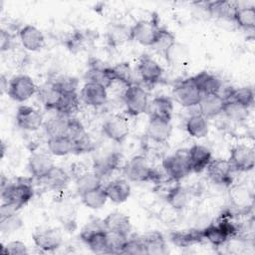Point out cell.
Here are the masks:
<instances>
[{
	"instance_id": "cell-25",
	"label": "cell",
	"mask_w": 255,
	"mask_h": 255,
	"mask_svg": "<svg viewBox=\"0 0 255 255\" xmlns=\"http://www.w3.org/2000/svg\"><path fill=\"white\" fill-rule=\"evenodd\" d=\"M37 93L39 100L47 110L56 111L63 95L51 80L39 87Z\"/></svg>"
},
{
	"instance_id": "cell-43",
	"label": "cell",
	"mask_w": 255,
	"mask_h": 255,
	"mask_svg": "<svg viewBox=\"0 0 255 255\" xmlns=\"http://www.w3.org/2000/svg\"><path fill=\"white\" fill-rule=\"evenodd\" d=\"M239 27L244 30H254L255 28V9L253 6L238 8L234 15V20Z\"/></svg>"
},
{
	"instance_id": "cell-40",
	"label": "cell",
	"mask_w": 255,
	"mask_h": 255,
	"mask_svg": "<svg viewBox=\"0 0 255 255\" xmlns=\"http://www.w3.org/2000/svg\"><path fill=\"white\" fill-rule=\"evenodd\" d=\"M81 199H82V202L87 207L91 209H100L106 204L108 200V196H107L105 187L101 185L97 188H94L82 193Z\"/></svg>"
},
{
	"instance_id": "cell-20",
	"label": "cell",
	"mask_w": 255,
	"mask_h": 255,
	"mask_svg": "<svg viewBox=\"0 0 255 255\" xmlns=\"http://www.w3.org/2000/svg\"><path fill=\"white\" fill-rule=\"evenodd\" d=\"M103 222L107 231L121 234L127 237L129 236L131 224L128 215L119 211H115L108 214L107 217L103 219Z\"/></svg>"
},
{
	"instance_id": "cell-54",
	"label": "cell",
	"mask_w": 255,
	"mask_h": 255,
	"mask_svg": "<svg viewBox=\"0 0 255 255\" xmlns=\"http://www.w3.org/2000/svg\"><path fill=\"white\" fill-rule=\"evenodd\" d=\"M13 45V38L10 33L4 29L0 31V48L2 52L8 51L12 48Z\"/></svg>"
},
{
	"instance_id": "cell-53",
	"label": "cell",
	"mask_w": 255,
	"mask_h": 255,
	"mask_svg": "<svg viewBox=\"0 0 255 255\" xmlns=\"http://www.w3.org/2000/svg\"><path fill=\"white\" fill-rule=\"evenodd\" d=\"M247 110L237 104L226 102L224 113L232 120H243L247 115Z\"/></svg>"
},
{
	"instance_id": "cell-8",
	"label": "cell",
	"mask_w": 255,
	"mask_h": 255,
	"mask_svg": "<svg viewBox=\"0 0 255 255\" xmlns=\"http://www.w3.org/2000/svg\"><path fill=\"white\" fill-rule=\"evenodd\" d=\"M230 162L233 170L246 172L252 170L255 165V152L253 147L245 144H237L230 150Z\"/></svg>"
},
{
	"instance_id": "cell-50",
	"label": "cell",
	"mask_w": 255,
	"mask_h": 255,
	"mask_svg": "<svg viewBox=\"0 0 255 255\" xmlns=\"http://www.w3.org/2000/svg\"><path fill=\"white\" fill-rule=\"evenodd\" d=\"M73 145H74V149H73V153L76 154H81V153H85V152H90L94 149V143L91 139V137L89 136L88 133L82 135L81 137L73 140Z\"/></svg>"
},
{
	"instance_id": "cell-18",
	"label": "cell",
	"mask_w": 255,
	"mask_h": 255,
	"mask_svg": "<svg viewBox=\"0 0 255 255\" xmlns=\"http://www.w3.org/2000/svg\"><path fill=\"white\" fill-rule=\"evenodd\" d=\"M172 131V126L170 121L158 119V118H149L146 134L148 138L157 143L165 142Z\"/></svg>"
},
{
	"instance_id": "cell-7",
	"label": "cell",
	"mask_w": 255,
	"mask_h": 255,
	"mask_svg": "<svg viewBox=\"0 0 255 255\" xmlns=\"http://www.w3.org/2000/svg\"><path fill=\"white\" fill-rule=\"evenodd\" d=\"M160 29L161 27L152 20H139L130 26L131 40L142 46L151 47L154 44Z\"/></svg>"
},
{
	"instance_id": "cell-56",
	"label": "cell",
	"mask_w": 255,
	"mask_h": 255,
	"mask_svg": "<svg viewBox=\"0 0 255 255\" xmlns=\"http://www.w3.org/2000/svg\"><path fill=\"white\" fill-rule=\"evenodd\" d=\"M4 152H5V146H4V142H2V157L4 156Z\"/></svg>"
},
{
	"instance_id": "cell-16",
	"label": "cell",
	"mask_w": 255,
	"mask_h": 255,
	"mask_svg": "<svg viewBox=\"0 0 255 255\" xmlns=\"http://www.w3.org/2000/svg\"><path fill=\"white\" fill-rule=\"evenodd\" d=\"M81 99L91 107H101L108 99L107 88L92 82H87L81 90Z\"/></svg>"
},
{
	"instance_id": "cell-38",
	"label": "cell",
	"mask_w": 255,
	"mask_h": 255,
	"mask_svg": "<svg viewBox=\"0 0 255 255\" xmlns=\"http://www.w3.org/2000/svg\"><path fill=\"white\" fill-rule=\"evenodd\" d=\"M185 127L188 134L195 138H202L206 136L209 131L208 122L206 118H204L200 114H196L189 117Z\"/></svg>"
},
{
	"instance_id": "cell-22",
	"label": "cell",
	"mask_w": 255,
	"mask_h": 255,
	"mask_svg": "<svg viewBox=\"0 0 255 255\" xmlns=\"http://www.w3.org/2000/svg\"><path fill=\"white\" fill-rule=\"evenodd\" d=\"M22 219L16 213V209L2 203L0 207V230L3 234L17 231L22 226Z\"/></svg>"
},
{
	"instance_id": "cell-37",
	"label": "cell",
	"mask_w": 255,
	"mask_h": 255,
	"mask_svg": "<svg viewBox=\"0 0 255 255\" xmlns=\"http://www.w3.org/2000/svg\"><path fill=\"white\" fill-rule=\"evenodd\" d=\"M109 74L114 82H120L127 88L134 84L132 70L128 62H122L109 67Z\"/></svg>"
},
{
	"instance_id": "cell-5",
	"label": "cell",
	"mask_w": 255,
	"mask_h": 255,
	"mask_svg": "<svg viewBox=\"0 0 255 255\" xmlns=\"http://www.w3.org/2000/svg\"><path fill=\"white\" fill-rule=\"evenodd\" d=\"M37 90L38 88L31 77L27 75H17L9 81L7 94L12 100L23 103L37 93Z\"/></svg>"
},
{
	"instance_id": "cell-46",
	"label": "cell",
	"mask_w": 255,
	"mask_h": 255,
	"mask_svg": "<svg viewBox=\"0 0 255 255\" xmlns=\"http://www.w3.org/2000/svg\"><path fill=\"white\" fill-rule=\"evenodd\" d=\"M176 42L175 37L171 32H169L165 28H161L160 32L154 42V44L151 46L156 52L162 54L163 56L168 51V49Z\"/></svg>"
},
{
	"instance_id": "cell-24",
	"label": "cell",
	"mask_w": 255,
	"mask_h": 255,
	"mask_svg": "<svg viewBox=\"0 0 255 255\" xmlns=\"http://www.w3.org/2000/svg\"><path fill=\"white\" fill-rule=\"evenodd\" d=\"M107 42L112 47H119L131 40L130 27L123 23H111L107 28Z\"/></svg>"
},
{
	"instance_id": "cell-33",
	"label": "cell",
	"mask_w": 255,
	"mask_h": 255,
	"mask_svg": "<svg viewBox=\"0 0 255 255\" xmlns=\"http://www.w3.org/2000/svg\"><path fill=\"white\" fill-rule=\"evenodd\" d=\"M223 99L226 102H231L248 109L254 103V92L249 87L230 89L226 92L225 96H223Z\"/></svg>"
},
{
	"instance_id": "cell-19",
	"label": "cell",
	"mask_w": 255,
	"mask_h": 255,
	"mask_svg": "<svg viewBox=\"0 0 255 255\" xmlns=\"http://www.w3.org/2000/svg\"><path fill=\"white\" fill-rule=\"evenodd\" d=\"M53 159L48 153L33 152L28 160V168L33 177L42 179L54 166Z\"/></svg>"
},
{
	"instance_id": "cell-26",
	"label": "cell",
	"mask_w": 255,
	"mask_h": 255,
	"mask_svg": "<svg viewBox=\"0 0 255 255\" xmlns=\"http://www.w3.org/2000/svg\"><path fill=\"white\" fill-rule=\"evenodd\" d=\"M70 179L71 177L69 173L64 168L54 165L41 180L49 189L54 191H62L68 186Z\"/></svg>"
},
{
	"instance_id": "cell-12",
	"label": "cell",
	"mask_w": 255,
	"mask_h": 255,
	"mask_svg": "<svg viewBox=\"0 0 255 255\" xmlns=\"http://www.w3.org/2000/svg\"><path fill=\"white\" fill-rule=\"evenodd\" d=\"M229 200L234 208L240 212H248L253 205V193L249 187L243 183L234 184L228 192Z\"/></svg>"
},
{
	"instance_id": "cell-44",
	"label": "cell",
	"mask_w": 255,
	"mask_h": 255,
	"mask_svg": "<svg viewBox=\"0 0 255 255\" xmlns=\"http://www.w3.org/2000/svg\"><path fill=\"white\" fill-rule=\"evenodd\" d=\"M69 118L62 115H57L54 118H51L47 123H45V130L49 137L66 135L68 128Z\"/></svg>"
},
{
	"instance_id": "cell-15",
	"label": "cell",
	"mask_w": 255,
	"mask_h": 255,
	"mask_svg": "<svg viewBox=\"0 0 255 255\" xmlns=\"http://www.w3.org/2000/svg\"><path fill=\"white\" fill-rule=\"evenodd\" d=\"M187 158L191 172L197 173L206 169L212 159V154L206 146L194 144L187 149Z\"/></svg>"
},
{
	"instance_id": "cell-2",
	"label": "cell",
	"mask_w": 255,
	"mask_h": 255,
	"mask_svg": "<svg viewBox=\"0 0 255 255\" xmlns=\"http://www.w3.org/2000/svg\"><path fill=\"white\" fill-rule=\"evenodd\" d=\"M126 177L133 182H144L158 178L154 169L143 155L131 157L124 167Z\"/></svg>"
},
{
	"instance_id": "cell-42",
	"label": "cell",
	"mask_w": 255,
	"mask_h": 255,
	"mask_svg": "<svg viewBox=\"0 0 255 255\" xmlns=\"http://www.w3.org/2000/svg\"><path fill=\"white\" fill-rule=\"evenodd\" d=\"M102 185V178L95 171H86L76 178V189L82 193Z\"/></svg>"
},
{
	"instance_id": "cell-30",
	"label": "cell",
	"mask_w": 255,
	"mask_h": 255,
	"mask_svg": "<svg viewBox=\"0 0 255 255\" xmlns=\"http://www.w3.org/2000/svg\"><path fill=\"white\" fill-rule=\"evenodd\" d=\"M121 163V154L118 152H111L95 160L94 171L103 178L113 173Z\"/></svg>"
},
{
	"instance_id": "cell-4",
	"label": "cell",
	"mask_w": 255,
	"mask_h": 255,
	"mask_svg": "<svg viewBox=\"0 0 255 255\" xmlns=\"http://www.w3.org/2000/svg\"><path fill=\"white\" fill-rule=\"evenodd\" d=\"M124 101L127 112L130 116H138L147 112V94L143 88L136 84H133L126 89L124 93Z\"/></svg>"
},
{
	"instance_id": "cell-55",
	"label": "cell",
	"mask_w": 255,
	"mask_h": 255,
	"mask_svg": "<svg viewBox=\"0 0 255 255\" xmlns=\"http://www.w3.org/2000/svg\"><path fill=\"white\" fill-rule=\"evenodd\" d=\"M0 87H1V92H2V94L6 91V92H8V86H9V83H8V81L6 80V78H5V76L4 75H1V77H0Z\"/></svg>"
},
{
	"instance_id": "cell-52",
	"label": "cell",
	"mask_w": 255,
	"mask_h": 255,
	"mask_svg": "<svg viewBox=\"0 0 255 255\" xmlns=\"http://www.w3.org/2000/svg\"><path fill=\"white\" fill-rule=\"evenodd\" d=\"M2 252L11 255H25L28 254V248L24 242L15 240L8 242L5 246L2 245Z\"/></svg>"
},
{
	"instance_id": "cell-1",
	"label": "cell",
	"mask_w": 255,
	"mask_h": 255,
	"mask_svg": "<svg viewBox=\"0 0 255 255\" xmlns=\"http://www.w3.org/2000/svg\"><path fill=\"white\" fill-rule=\"evenodd\" d=\"M34 189L30 181L18 178L16 182L7 183L1 188V197L4 204L18 210L26 205L33 197Z\"/></svg>"
},
{
	"instance_id": "cell-31",
	"label": "cell",
	"mask_w": 255,
	"mask_h": 255,
	"mask_svg": "<svg viewBox=\"0 0 255 255\" xmlns=\"http://www.w3.org/2000/svg\"><path fill=\"white\" fill-rule=\"evenodd\" d=\"M141 239L145 247V254L161 255L167 252L165 239L161 233L157 231H150L142 235Z\"/></svg>"
},
{
	"instance_id": "cell-27",
	"label": "cell",
	"mask_w": 255,
	"mask_h": 255,
	"mask_svg": "<svg viewBox=\"0 0 255 255\" xmlns=\"http://www.w3.org/2000/svg\"><path fill=\"white\" fill-rule=\"evenodd\" d=\"M173 103L168 97H156L147 107L149 118H158L170 121L172 117Z\"/></svg>"
},
{
	"instance_id": "cell-21",
	"label": "cell",
	"mask_w": 255,
	"mask_h": 255,
	"mask_svg": "<svg viewBox=\"0 0 255 255\" xmlns=\"http://www.w3.org/2000/svg\"><path fill=\"white\" fill-rule=\"evenodd\" d=\"M19 38L23 47L28 51H39L45 44L43 33L33 25H25L19 30Z\"/></svg>"
},
{
	"instance_id": "cell-39",
	"label": "cell",
	"mask_w": 255,
	"mask_h": 255,
	"mask_svg": "<svg viewBox=\"0 0 255 255\" xmlns=\"http://www.w3.org/2000/svg\"><path fill=\"white\" fill-rule=\"evenodd\" d=\"M49 151L57 156H64L73 153V141L67 135H58L49 137L47 141Z\"/></svg>"
},
{
	"instance_id": "cell-49",
	"label": "cell",
	"mask_w": 255,
	"mask_h": 255,
	"mask_svg": "<svg viewBox=\"0 0 255 255\" xmlns=\"http://www.w3.org/2000/svg\"><path fill=\"white\" fill-rule=\"evenodd\" d=\"M57 89L62 93V95L77 93V88L79 86V81L75 77L71 76H59L51 80Z\"/></svg>"
},
{
	"instance_id": "cell-6",
	"label": "cell",
	"mask_w": 255,
	"mask_h": 255,
	"mask_svg": "<svg viewBox=\"0 0 255 255\" xmlns=\"http://www.w3.org/2000/svg\"><path fill=\"white\" fill-rule=\"evenodd\" d=\"M172 94L175 101L184 108L197 106L202 97V94L193 82L192 77L178 83L174 87Z\"/></svg>"
},
{
	"instance_id": "cell-11",
	"label": "cell",
	"mask_w": 255,
	"mask_h": 255,
	"mask_svg": "<svg viewBox=\"0 0 255 255\" xmlns=\"http://www.w3.org/2000/svg\"><path fill=\"white\" fill-rule=\"evenodd\" d=\"M16 123L24 130L35 131L43 125V116L41 113L29 106H20L16 114Z\"/></svg>"
},
{
	"instance_id": "cell-13",
	"label": "cell",
	"mask_w": 255,
	"mask_h": 255,
	"mask_svg": "<svg viewBox=\"0 0 255 255\" xmlns=\"http://www.w3.org/2000/svg\"><path fill=\"white\" fill-rule=\"evenodd\" d=\"M137 71L141 80L147 85L158 83L163 72L161 66L147 55H143L140 58L137 64Z\"/></svg>"
},
{
	"instance_id": "cell-3",
	"label": "cell",
	"mask_w": 255,
	"mask_h": 255,
	"mask_svg": "<svg viewBox=\"0 0 255 255\" xmlns=\"http://www.w3.org/2000/svg\"><path fill=\"white\" fill-rule=\"evenodd\" d=\"M162 167L170 180L178 182L186 177L191 172L187 158V150H178L166 156L162 161Z\"/></svg>"
},
{
	"instance_id": "cell-36",
	"label": "cell",
	"mask_w": 255,
	"mask_h": 255,
	"mask_svg": "<svg viewBox=\"0 0 255 255\" xmlns=\"http://www.w3.org/2000/svg\"><path fill=\"white\" fill-rule=\"evenodd\" d=\"M164 197L167 203L177 210H181L186 207L189 200L188 191L177 182L175 185H172L167 189Z\"/></svg>"
},
{
	"instance_id": "cell-48",
	"label": "cell",
	"mask_w": 255,
	"mask_h": 255,
	"mask_svg": "<svg viewBox=\"0 0 255 255\" xmlns=\"http://www.w3.org/2000/svg\"><path fill=\"white\" fill-rule=\"evenodd\" d=\"M89 39V36L82 31H75L68 37L66 45L72 53H78L86 49Z\"/></svg>"
},
{
	"instance_id": "cell-28",
	"label": "cell",
	"mask_w": 255,
	"mask_h": 255,
	"mask_svg": "<svg viewBox=\"0 0 255 255\" xmlns=\"http://www.w3.org/2000/svg\"><path fill=\"white\" fill-rule=\"evenodd\" d=\"M204 240L202 229H188L174 231L170 234V241L178 247H190Z\"/></svg>"
},
{
	"instance_id": "cell-51",
	"label": "cell",
	"mask_w": 255,
	"mask_h": 255,
	"mask_svg": "<svg viewBox=\"0 0 255 255\" xmlns=\"http://www.w3.org/2000/svg\"><path fill=\"white\" fill-rule=\"evenodd\" d=\"M87 132L85 130V128L83 127V125L81 124L80 121H78L75 118H69L66 135L68 137H70L72 139V141L81 137L82 135H84Z\"/></svg>"
},
{
	"instance_id": "cell-34",
	"label": "cell",
	"mask_w": 255,
	"mask_h": 255,
	"mask_svg": "<svg viewBox=\"0 0 255 255\" xmlns=\"http://www.w3.org/2000/svg\"><path fill=\"white\" fill-rule=\"evenodd\" d=\"M205 4L206 10L212 17L234 20V15L237 10V6L234 3L229 1H212Z\"/></svg>"
},
{
	"instance_id": "cell-35",
	"label": "cell",
	"mask_w": 255,
	"mask_h": 255,
	"mask_svg": "<svg viewBox=\"0 0 255 255\" xmlns=\"http://www.w3.org/2000/svg\"><path fill=\"white\" fill-rule=\"evenodd\" d=\"M86 78L88 79V82L97 83L106 88L111 87L114 83L109 74V67L105 66L102 63L98 64L97 60L94 63L90 64V68L87 71Z\"/></svg>"
},
{
	"instance_id": "cell-10",
	"label": "cell",
	"mask_w": 255,
	"mask_h": 255,
	"mask_svg": "<svg viewBox=\"0 0 255 255\" xmlns=\"http://www.w3.org/2000/svg\"><path fill=\"white\" fill-rule=\"evenodd\" d=\"M209 178L216 184L230 186L232 183L233 168L228 159L215 158L211 159L206 167Z\"/></svg>"
},
{
	"instance_id": "cell-23",
	"label": "cell",
	"mask_w": 255,
	"mask_h": 255,
	"mask_svg": "<svg viewBox=\"0 0 255 255\" xmlns=\"http://www.w3.org/2000/svg\"><path fill=\"white\" fill-rule=\"evenodd\" d=\"M192 80L202 95L219 94L222 88L221 81L206 71L196 74L192 77Z\"/></svg>"
},
{
	"instance_id": "cell-17",
	"label": "cell",
	"mask_w": 255,
	"mask_h": 255,
	"mask_svg": "<svg viewBox=\"0 0 255 255\" xmlns=\"http://www.w3.org/2000/svg\"><path fill=\"white\" fill-rule=\"evenodd\" d=\"M226 101L220 94H210L202 95L199 103L198 109L199 114L204 118H213L224 112Z\"/></svg>"
},
{
	"instance_id": "cell-47",
	"label": "cell",
	"mask_w": 255,
	"mask_h": 255,
	"mask_svg": "<svg viewBox=\"0 0 255 255\" xmlns=\"http://www.w3.org/2000/svg\"><path fill=\"white\" fill-rule=\"evenodd\" d=\"M120 254L128 255H142L145 254V247L143 245L141 236L131 235L126 240Z\"/></svg>"
},
{
	"instance_id": "cell-29",
	"label": "cell",
	"mask_w": 255,
	"mask_h": 255,
	"mask_svg": "<svg viewBox=\"0 0 255 255\" xmlns=\"http://www.w3.org/2000/svg\"><path fill=\"white\" fill-rule=\"evenodd\" d=\"M108 199L115 203L125 202L130 195V185L125 179H115L105 187Z\"/></svg>"
},
{
	"instance_id": "cell-14",
	"label": "cell",
	"mask_w": 255,
	"mask_h": 255,
	"mask_svg": "<svg viewBox=\"0 0 255 255\" xmlns=\"http://www.w3.org/2000/svg\"><path fill=\"white\" fill-rule=\"evenodd\" d=\"M33 241L39 249L50 252L61 246L62 235L60 231L55 228L41 229L33 234Z\"/></svg>"
},
{
	"instance_id": "cell-32",
	"label": "cell",
	"mask_w": 255,
	"mask_h": 255,
	"mask_svg": "<svg viewBox=\"0 0 255 255\" xmlns=\"http://www.w3.org/2000/svg\"><path fill=\"white\" fill-rule=\"evenodd\" d=\"M202 234L204 240H207L210 244L217 247L222 246L231 238L228 231L218 221L204 227L202 229Z\"/></svg>"
},
{
	"instance_id": "cell-41",
	"label": "cell",
	"mask_w": 255,
	"mask_h": 255,
	"mask_svg": "<svg viewBox=\"0 0 255 255\" xmlns=\"http://www.w3.org/2000/svg\"><path fill=\"white\" fill-rule=\"evenodd\" d=\"M80 109V98L77 93L66 94L62 96V99L56 109L59 115L67 118H73Z\"/></svg>"
},
{
	"instance_id": "cell-45",
	"label": "cell",
	"mask_w": 255,
	"mask_h": 255,
	"mask_svg": "<svg viewBox=\"0 0 255 255\" xmlns=\"http://www.w3.org/2000/svg\"><path fill=\"white\" fill-rule=\"evenodd\" d=\"M164 56L170 64H172V65H182L187 61L188 56H189V52H188V49L184 45H182L178 42H175L168 49V51L165 53Z\"/></svg>"
},
{
	"instance_id": "cell-9",
	"label": "cell",
	"mask_w": 255,
	"mask_h": 255,
	"mask_svg": "<svg viewBox=\"0 0 255 255\" xmlns=\"http://www.w3.org/2000/svg\"><path fill=\"white\" fill-rule=\"evenodd\" d=\"M102 129L108 138L118 143L124 142L129 132V127L127 119L120 115H114L108 118L105 121Z\"/></svg>"
}]
</instances>
